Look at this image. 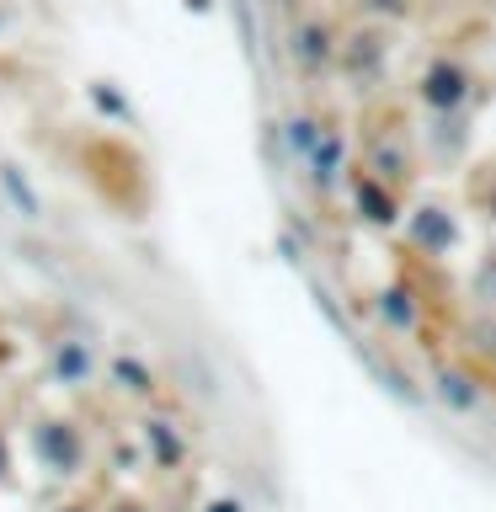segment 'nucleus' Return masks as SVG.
Masks as SVG:
<instances>
[{
  "mask_svg": "<svg viewBox=\"0 0 496 512\" xmlns=\"http://www.w3.org/2000/svg\"><path fill=\"white\" fill-rule=\"evenodd\" d=\"M475 70L464 64L459 54H432L422 70H416V107L427 118H459V112L475 107Z\"/></svg>",
  "mask_w": 496,
  "mask_h": 512,
  "instance_id": "obj_1",
  "label": "nucleus"
},
{
  "mask_svg": "<svg viewBox=\"0 0 496 512\" xmlns=\"http://www.w3.org/2000/svg\"><path fill=\"white\" fill-rule=\"evenodd\" d=\"M342 198H347V214L358 224H368V230H400V219H406V198L395 187H384L379 176H368L358 160L347 166Z\"/></svg>",
  "mask_w": 496,
  "mask_h": 512,
  "instance_id": "obj_2",
  "label": "nucleus"
},
{
  "mask_svg": "<svg viewBox=\"0 0 496 512\" xmlns=\"http://www.w3.org/2000/svg\"><path fill=\"white\" fill-rule=\"evenodd\" d=\"M336 48H342V32H336L326 16H294V27H288V64H294L299 80L331 75Z\"/></svg>",
  "mask_w": 496,
  "mask_h": 512,
  "instance_id": "obj_3",
  "label": "nucleus"
},
{
  "mask_svg": "<svg viewBox=\"0 0 496 512\" xmlns=\"http://www.w3.org/2000/svg\"><path fill=\"white\" fill-rule=\"evenodd\" d=\"M347 166H352V134L342 123H326V139L315 144V155L304 160V187L315 192L320 208L342 203V182H347Z\"/></svg>",
  "mask_w": 496,
  "mask_h": 512,
  "instance_id": "obj_4",
  "label": "nucleus"
},
{
  "mask_svg": "<svg viewBox=\"0 0 496 512\" xmlns=\"http://www.w3.org/2000/svg\"><path fill=\"white\" fill-rule=\"evenodd\" d=\"M358 166L368 176H379L384 187L406 192L416 182V171H422V160H416V144L400 134V128H374V134L363 139V160Z\"/></svg>",
  "mask_w": 496,
  "mask_h": 512,
  "instance_id": "obj_5",
  "label": "nucleus"
},
{
  "mask_svg": "<svg viewBox=\"0 0 496 512\" xmlns=\"http://www.w3.org/2000/svg\"><path fill=\"white\" fill-rule=\"evenodd\" d=\"M384 64H390V32L379 22H368L358 32H347L342 48H336V70H342L358 91H374L384 80Z\"/></svg>",
  "mask_w": 496,
  "mask_h": 512,
  "instance_id": "obj_6",
  "label": "nucleus"
},
{
  "mask_svg": "<svg viewBox=\"0 0 496 512\" xmlns=\"http://www.w3.org/2000/svg\"><path fill=\"white\" fill-rule=\"evenodd\" d=\"M400 224H406V240H411V246H416V251H427V256H438V262H443V256H454V251H459V240H464L459 219L448 214L443 203H416Z\"/></svg>",
  "mask_w": 496,
  "mask_h": 512,
  "instance_id": "obj_7",
  "label": "nucleus"
},
{
  "mask_svg": "<svg viewBox=\"0 0 496 512\" xmlns=\"http://www.w3.org/2000/svg\"><path fill=\"white\" fill-rule=\"evenodd\" d=\"M96 368L102 363H96V347L86 336H59L43 358V374H48V384H59V390H86L96 379Z\"/></svg>",
  "mask_w": 496,
  "mask_h": 512,
  "instance_id": "obj_8",
  "label": "nucleus"
},
{
  "mask_svg": "<svg viewBox=\"0 0 496 512\" xmlns=\"http://www.w3.org/2000/svg\"><path fill=\"white\" fill-rule=\"evenodd\" d=\"M32 448L54 475H80L86 470V438L70 422H38L32 427Z\"/></svg>",
  "mask_w": 496,
  "mask_h": 512,
  "instance_id": "obj_9",
  "label": "nucleus"
},
{
  "mask_svg": "<svg viewBox=\"0 0 496 512\" xmlns=\"http://www.w3.org/2000/svg\"><path fill=\"white\" fill-rule=\"evenodd\" d=\"M139 448H144V459L155 464V470H187V459H192V443H187V432L171 422V416H144L139 422Z\"/></svg>",
  "mask_w": 496,
  "mask_h": 512,
  "instance_id": "obj_10",
  "label": "nucleus"
},
{
  "mask_svg": "<svg viewBox=\"0 0 496 512\" xmlns=\"http://www.w3.org/2000/svg\"><path fill=\"white\" fill-rule=\"evenodd\" d=\"M432 400L448 411V416H475L480 406H486V390H480V379L470 374V368H454V363H438L432 368Z\"/></svg>",
  "mask_w": 496,
  "mask_h": 512,
  "instance_id": "obj_11",
  "label": "nucleus"
},
{
  "mask_svg": "<svg viewBox=\"0 0 496 512\" xmlns=\"http://www.w3.org/2000/svg\"><path fill=\"white\" fill-rule=\"evenodd\" d=\"M374 320L390 336H416V326H422V299H416L411 283H384L374 294Z\"/></svg>",
  "mask_w": 496,
  "mask_h": 512,
  "instance_id": "obj_12",
  "label": "nucleus"
},
{
  "mask_svg": "<svg viewBox=\"0 0 496 512\" xmlns=\"http://www.w3.org/2000/svg\"><path fill=\"white\" fill-rule=\"evenodd\" d=\"M102 374H107L112 390L128 395V400H155V395H160V374L139 358V352H112Z\"/></svg>",
  "mask_w": 496,
  "mask_h": 512,
  "instance_id": "obj_13",
  "label": "nucleus"
},
{
  "mask_svg": "<svg viewBox=\"0 0 496 512\" xmlns=\"http://www.w3.org/2000/svg\"><path fill=\"white\" fill-rule=\"evenodd\" d=\"M326 123L331 118H320V112H288V118L278 123V139H283V155L288 160H299V166H304V160H310L315 155V144L320 139H326Z\"/></svg>",
  "mask_w": 496,
  "mask_h": 512,
  "instance_id": "obj_14",
  "label": "nucleus"
},
{
  "mask_svg": "<svg viewBox=\"0 0 496 512\" xmlns=\"http://www.w3.org/2000/svg\"><path fill=\"white\" fill-rule=\"evenodd\" d=\"M464 150H470V112H459V118H432L427 155L438 160V166H459Z\"/></svg>",
  "mask_w": 496,
  "mask_h": 512,
  "instance_id": "obj_15",
  "label": "nucleus"
},
{
  "mask_svg": "<svg viewBox=\"0 0 496 512\" xmlns=\"http://www.w3.org/2000/svg\"><path fill=\"white\" fill-rule=\"evenodd\" d=\"M0 198L16 208V219L43 224V198H38V187L27 182V171L16 166V160H0Z\"/></svg>",
  "mask_w": 496,
  "mask_h": 512,
  "instance_id": "obj_16",
  "label": "nucleus"
},
{
  "mask_svg": "<svg viewBox=\"0 0 496 512\" xmlns=\"http://www.w3.org/2000/svg\"><path fill=\"white\" fill-rule=\"evenodd\" d=\"M86 91H91V102L102 107L107 118H118V123H134V107H128V96H118V91H112V80H91Z\"/></svg>",
  "mask_w": 496,
  "mask_h": 512,
  "instance_id": "obj_17",
  "label": "nucleus"
},
{
  "mask_svg": "<svg viewBox=\"0 0 496 512\" xmlns=\"http://www.w3.org/2000/svg\"><path fill=\"white\" fill-rule=\"evenodd\" d=\"M107 464H112V475H139V470H144V448L128 443V438H112Z\"/></svg>",
  "mask_w": 496,
  "mask_h": 512,
  "instance_id": "obj_18",
  "label": "nucleus"
},
{
  "mask_svg": "<svg viewBox=\"0 0 496 512\" xmlns=\"http://www.w3.org/2000/svg\"><path fill=\"white\" fill-rule=\"evenodd\" d=\"M363 16H374V22H406L411 16V0H363Z\"/></svg>",
  "mask_w": 496,
  "mask_h": 512,
  "instance_id": "obj_19",
  "label": "nucleus"
},
{
  "mask_svg": "<svg viewBox=\"0 0 496 512\" xmlns=\"http://www.w3.org/2000/svg\"><path fill=\"white\" fill-rule=\"evenodd\" d=\"M475 336H480V352H486V358H496V320H480V326H475Z\"/></svg>",
  "mask_w": 496,
  "mask_h": 512,
  "instance_id": "obj_20",
  "label": "nucleus"
},
{
  "mask_svg": "<svg viewBox=\"0 0 496 512\" xmlns=\"http://www.w3.org/2000/svg\"><path fill=\"white\" fill-rule=\"evenodd\" d=\"M203 512H246V502H240V496H208Z\"/></svg>",
  "mask_w": 496,
  "mask_h": 512,
  "instance_id": "obj_21",
  "label": "nucleus"
},
{
  "mask_svg": "<svg viewBox=\"0 0 496 512\" xmlns=\"http://www.w3.org/2000/svg\"><path fill=\"white\" fill-rule=\"evenodd\" d=\"M107 512H150V507H144V502H139V496H118V502H112Z\"/></svg>",
  "mask_w": 496,
  "mask_h": 512,
  "instance_id": "obj_22",
  "label": "nucleus"
},
{
  "mask_svg": "<svg viewBox=\"0 0 496 512\" xmlns=\"http://www.w3.org/2000/svg\"><path fill=\"white\" fill-rule=\"evenodd\" d=\"M11 32V0H0V38Z\"/></svg>",
  "mask_w": 496,
  "mask_h": 512,
  "instance_id": "obj_23",
  "label": "nucleus"
},
{
  "mask_svg": "<svg viewBox=\"0 0 496 512\" xmlns=\"http://www.w3.org/2000/svg\"><path fill=\"white\" fill-rule=\"evenodd\" d=\"M0 475H6V443H0Z\"/></svg>",
  "mask_w": 496,
  "mask_h": 512,
  "instance_id": "obj_24",
  "label": "nucleus"
},
{
  "mask_svg": "<svg viewBox=\"0 0 496 512\" xmlns=\"http://www.w3.org/2000/svg\"><path fill=\"white\" fill-rule=\"evenodd\" d=\"M64 512H80V507H64Z\"/></svg>",
  "mask_w": 496,
  "mask_h": 512,
  "instance_id": "obj_25",
  "label": "nucleus"
}]
</instances>
